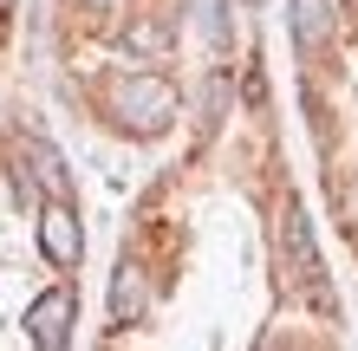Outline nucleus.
I'll list each match as a JSON object with an SVG mask.
<instances>
[{
	"label": "nucleus",
	"mask_w": 358,
	"mask_h": 351,
	"mask_svg": "<svg viewBox=\"0 0 358 351\" xmlns=\"http://www.w3.org/2000/svg\"><path fill=\"white\" fill-rule=\"evenodd\" d=\"M111 105H117V124H124V130H137V137H163V130L176 124L182 98H176V85H170L163 72H131V78H117Z\"/></svg>",
	"instance_id": "f257e3e1"
},
{
	"label": "nucleus",
	"mask_w": 358,
	"mask_h": 351,
	"mask_svg": "<svg viewBox=\"0 0 358 351\" xmlns=\"http://www.w3.org/2000/svg\"><path fill=\"white\" fill-rule=\"evenodd\" d=\"M280 267H287V286L300 299H313V306H326L332 313V293H326V267H320V241H313V221H306V209L300 202H287L280 209Z\"/></svg>",
	"instance_id": "f03ea898"
},
{
	"label": "nucleus",
	"mask_w": 358,
	"mask_h": 351,
	"mask_svg": "<svg viewBox=\"0 0 358 351\" xmlns=\"http://www.w3.org/2000/svg\"><path fill=\"white\" fill-rule=\"evenodd\" d=\"M72 319H78L72 286H46V293L27 306V338H33L39 351H66V345H72Z\"/></svg>",
	"instance_id": "7ed1b4c3"
},
{
	"label": "nucleus",
	"mask_w": 358,
	"mask_h": 351,
	"mask_svg": "<svg viewBox=\"0 0 358 351\" xmlns=\"http://www.w3.org/2000/svg\"><path fill=\"white\" fill-rule=\"evenodd\" d=\"M39 254H46L52 267H78V254H85V234H78L72 195H52L46 209H39Z\"/></svg>",
	"instance_id": "20e7f679"
},
{
	"label": "nucleus",
	"mask_w": 358,
	"mask_h": 351,
	"mask_svg": "<svg viewBox=\"0 0 358 351\" xmlns=\"http://www.w3.org/2000/svg\"><path fill=\"white\" fill-rule=\"evenodd\" d=\"M20 182H33V189H46V195H72V170H66V156L52 150L46 137H20Z\"/></svg>",
	"instance_id": "39448f33"
},
{
	"label": "nucleus",
	"mask_w": 358,
	"mask_h": 351,
	"mask_svg": "<svg viewBox=\"0 0 358 351\" xmlns=\"http://www.w3.org/2000/svg\"><path fill=\"white\" fill-rule=\"evenodd\" d=\"M111 325L124 332V325H143V313H150V274H143L137 260H124L117 274H111Z\"/></svg>",
	"instance_id": "423d86ee"
},
{
	"label": "nucleus",
	"mask_w": 358,
	"mask_h": 351,
	"mask_svg": "<svg viewBox=\"0 0 358 351\" xmlns=\"http://www.w3.org/2000/svg\"><path fill=\"white\" fill-rule=\"evenodd\" d=\"M287 13H293V39L306 52L332 39V0H287Z\"/></svg>",
	"instance_id": "0eeeda50"
},
{
	"label": "nucleus",
	"mask_w": 358,
	"mask_h": 351,
	"mask_svg": "<svg viewBox=\"0 0 358 351\" xmlns=\"http://www.w3.org/2000/svg\"><path fill=\"white\" fill-rule=\"evenodd\" d=\"M170 46H176V27H170V20H150V13H143V20L124 27V52H137V59H163Z\"/></svg>",
	"instance_id": "6e6552de"
},
{
	"label": "nucleus",
	"mask_w": 358,
	"mask_h": 351,
	"mask_svg": "<svg viewBox=\"0 0 358 351\" xmlns=\"http://www.w3.org/2000/svg\"><path fill=\"white\" fill-rule=\"evenodd\" d=\"M345 215L358 221V176H352V189H345Z\"/></svg>",
	"instance_id": "1a4fd4ad"
},
{
	"label": "nucleus",
	"mask_w": 358,
	"mask_h": 351,
	"mask_svg": "<svg viewBox=\"0 0 358 351\" xmlns=\"http://www.w3.org/2000/svg\"><path fill=\"white\" fill-rule=\"evenodd\" d=\"M0 13H7V0H0Z\"/></svg>",
	"instance_id": "9d476101"
}]
</instances>
